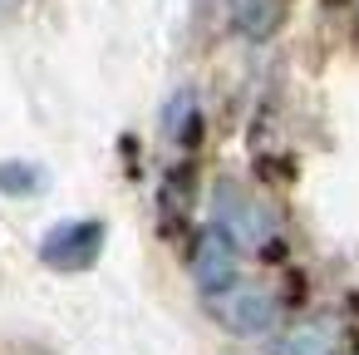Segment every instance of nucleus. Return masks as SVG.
Segmentation results:
<instances>
[{
    "label": "nucleus",
    "mask_w": 359,
    "mask_h": 355,
    "mask_svg": "<svg viewBox=\"0 0 359 355\" xmlns=\"http://www.w3.org/2000/svg\"><path fill=\"white\" fill-rule=\"evenodd\" d=\"M192 276H197L202 296H207V291L231 286V281L241 276V247H236L226 232L207 227V232L197 237V252H192Z\"/></svg>",
    "instance_id": "obj_4"
},
{
    "label": "nucleus",
    "mask_w": 359,
    "mask_h": 355,
    "mask_svg": "<svg viewBox=\"0 0 359 355\" xmlns=\"http://www.w3.org/2000/svg\"><path fill=\"white\" fill-rule=\"evenodd\" d=\"M104 252V222H60L40 237V262L55 271H89Z\"/></svg>",
    "instance_id": "obj_3"
},
{
    "label": "nucleus",
    "mask_w": 359,
    "mask_h": 355,
    "mask_svg": "<svg viewBox=\"0 0 359 355\" xmlns=\"http://www.w3.org/2000/svg\"><path fill=\"white\" fill-rule=\"evenodd\" d=\"M285 15V0H231V25L251 40H266Z\"/></svg>",
    "instance_id": "obj_6"
},
{
    "label": "nucleus",
    "mask_w": 359,
    "mask_h": 355,
    "mask_svg": "<svg viewBox=\"0 0 359 355\" xmlns=\"http://www.w3.org/2000/svg\"><path fill=\"white\" fill-rule=\"evenodd\" d=\"M192 124H197V114H192V94H177V104H168V134H172V138H187Z\"/></svg>",
    "instance_id": "obj_8"
},
{
    "label": "nucleus",
    "mask_w": 359,
    "mask_h": 355,
    "mask_svg": "<svg viewBox=\"0 0 359 355\" xmlns=\"http://www.w3.org/2000/svg\"><path fill=\"white\" fill-rule=\"evenodd\" d=\"M20 6V0H0V15H6V11H15Z\"/></svg>",
    "instance_id": "obj_9"
},
{
    "label": "nucleus",
    "mask_w": 359,
    "mask_h": 355,
    "mask_svg": "<svg viewBox=\"0 0 359 355\" xmlns=\"http://www.w3.org/2000/svg\"><path fill=\"white\" fill-rule=\"evenodd\" d=\"M207 311H212L217 325L231 330V335H266V330L276 325V316H280V296H276L266 281L236 276L231 286L207 291Z\"/></svg>",
    "instance_id": "obj_1"
},
{
    "label": "nucleus",
    "mask_w": 359,
    "mask_h": 355,
    "mask_svg": "<svg viewBox=\"0 0 359 355\" xmlns=\"http://www.w3.org/2000/svg\"><path fill=\"white\" fill-rule=\"evenodd\" d=\"M212 217H217V232H226L241 252H256V247H271L276 242V222L271 212L241 188V183H217L212 188Z\"/></svg>",
    "instance_id": "obj_2"
},
{
    "label": "nucleus",
    "mask_w": 359,
    "mask_h": 355,
    "mask_svg": "<svg viewBox=\"0 0 359 355\" xmlns=\"http://www.w3.org/2000/svg\"><path fill=\"white\" fill-rule=\"evenodd\" d=\"M271 355H339V321L334 316H305L276 340Z\"/></svg>",
    "instance_id": "obj_5"
},
{
    "label": "nucleus",
    "mask_w": 359,
    "mask_h": 355,
    "mask_svg": "<svg viewBox=\"0 0 359 355\" xmlns=\"http://www.w3.org/2000/svg\"><path fill=\"white\" fill-rule=\"evenodd\" d=\"M45 188V173L35 163H0V193L6 198H30Z\"/></svg>",
    "instance_id": "obj_7"
}]
</instances>
